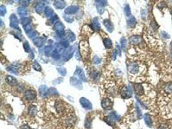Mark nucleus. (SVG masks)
Returning <instances> with one entry per match:
<instances>
[{
	"instance_id": "16",
	"label": "nucleus",
	"mask_w": 172,
	"mask_h": 129,
	"mask_svg": "<svg viewBox=\"0 0 172 129\" xmlns=\"http://www.w3.org/2000/svg\"><path fill=\"white\" fill-rule=\"evenodd\" d=\"M65 36H66V38L67 39V40L69 42H73L76 40V36L73 32L71 30H68L67 32H65Z\"/></svg>"
},
{
	"instance_id": "7",
	"label": "nucleus",
	"mask_w": 172,
	"mask_h": 129,
	"mask_svg": "<svg viewBox=\"0 0 172 129\" xmlns=\"http://www.w3.org/2000/svg\"><path fill=\"white\" fill-rule=\"evenodd\" d=\"M121 95L122 96L123 98L128 99V98H129V97H131L132 93H131V91L128 89V87H124L121 89Z\"/></svg>"
},
{
	"instance_id": "4",
	"label": "nucleus",
	"mask_w": 172,
	"mask_h": 129,
	"mask_svg": "<svg viewBox=\"0 0 172 129\" xmlns=\"http://www.w3.org/2000/svg\"><path fill=\"white\" fill-rule=\"evenodd\" d=\"M97 9L100 14H103L104 11V6L107 4L106 1H97Z\"/></svg>"
},
{
	"instance_id": "37",
	"label": "nucleus",
	"mask_w": 172,
	"mask_h": 129,
	"mask_svg": "<svg viewBox=\"0 0 172 129\" xmlns=\"http://www.w3.org/2000/svg\"><path fill=\"white\" fill-rule=\"evenodd\" d=\"M52 51H53V46H51V45L46 46V47L45 48V54L47 55L49 54Z\"/></svg>"
},
{
	"instance_id": "33",
	"label": "nucleus",
	"mask_w": 172,
	"mask_h": 129,
	"mask_svg": "<svg viewBox=\"0 0 172 129\" xmlns=\"http://www.w3.org/2000/svg\"><path fill=\"white\" fill-rule=\"evenodd\" d=\"M28 112H29V114H30V115H32V116L36 115V112H37L36 107H35L34 105H31V106L29 107Z\"/></svg>"
},
{
	"instance_id": "49",
	"label": "nucleus",
	"mask_w": 172,
	"mask_h": 129,
	"mask_svg": "<svg viewBox=\"0 0 172 129\" xmlns=\"http://www.w3.org/2000/svg\"><path fill=\"white\" fill-rule=\"evenodd\" d=\"M117 53H119V54L121 56V51L120 47H119L118 45H117Z\"/></svg>"
},
{
	"instance_id": "25",
	"label": "nucleus",
	"mask_w": 172,
	"mask_h": 129,
	"mask_svg": "<svg viewBox=\"0 0 172 129\" xmlns=\"http://www.w3.org/2000/svg\"><path fill=\"white\" fill-rule=\"evenodd\" d=\"M136 19L134 16H130V18L128 19V25L130 27H134L136 25Z\"/></svg>"
},
{
	"instance_id": "29",
	"label": "nucleus",
	"mask_w": 172,
	"mask_h": 129,
	"mask_svg": "<svg viewBox=\"0 0 172 129\" xmlns=\"http://www.w3.org/2000/svg\"><path fill=\"white\" fill-rule=\"evenodd\" d=\"M52 57L55 60H58L61 58V56L59 53V51L57 49H55L52 54Z\"/></svg>"
},
{
	"instance_id": "45",
	"label": "nucleus",
	"mask_w": 172,
	"mask_h": 129,
	"mask_svg": "<svg viewBox=\"0 0 172 129\" xmlns=\"http://www.w3.org/2000/svg\"><path fill=\"white\" fill-rule=\"evenodd\" d=\"M136 110L137 112V115H138L139 117H140L142 116V112L140 111V109H139V107H138V105H136Z\"/></svg>"
},
{
	"instance_id": "3",
	"label": "nucleus",
	"mask_w": 172,
	"mask_h": 129,
	"mask_svg": "<svg viewBox=\"0 0 172 129\" xmlns=\"http://www.w3.org/2000/svg\"><path fill=\"white\" fill-rule=\"evenodd\" d=\"M74 51L75 50L72 47H70L68 49H66V51H64V52L63 53V58L64 60L68 61L72 58L74 54Z\"/></svg>"
},
{
	"instance_id": "41",
	"label": "nucleus",
	"mask_w": 172,
	"mask_h": 129,
	"mask_svg": "<svg viewBox=\"0 0 172 129\" xmlns=\"http://www.w3.org/2000/svg\"><path fill=\"white\" fill-rule=\"evenodd\" d=\"M101 61V58H99L97 56H95L93 58V63L94 64H99L100 63V62Z\"/></svg>"
},
{
	"instance_id": "15",
	"label": "nucleus",
	"mask_w": 172,
	"mask_h": 129,
	"mask_svg": "<svg viewBox=\"0 0 172 129\" xmlns=\"http://www.w3.org/2000/svg\"><path fill=\"white\" fill-rule=\"evenodd\" d=\"M142 41L141 37L139 36H133L130 38V43L131 44L137 45L140 43Z\"/></svg>"
},
{
	"instance_id": "30",
	"label": "nucleus",
	"mask_w": 172,
	"mask_h": 129,
	"mask_svg": "<svg viewBox=\"0 0 172 129\" xmlns=\"http://www.w3.org/2000/svg\"><path fill=\"white\" fill-rule=\"evenodd\" d=\"M28 36L29 37V38L32 39H35L37 38V32L34 30H32L31 31H30L29 32L27 33Z\"/></svg>"
},
{
	"instance_id": "19",
	"label": "nucleus",
	"mask_w": 172,
	"mask_h": 129,
	"mask_svg": "<svg viewBox=\"0 0 172 129\" xmlns=\"http://www.w3.org/2000/svg\"><path fill=\"white\" fill-rule=\"evenodd\" d=\"M20 67V65L18 64H12L11 66L8 67L7 68V71L8 72H10L11 73L15 74H18V71H19V68Z\"/></svg>"
},
{
	"instance_id": "52",
	"label": "nucleus",
	"mask_w": 172,
	"mask_h": 129,
	"mask_svg": "<svg viewBox=\"0 0 172 129\" xmlns=\"http://www.w3.org/2000/svg\"></svg>"
},
{
	"instance_id": "26",
	"label": "nucleus",
	"mask_w": 172,
	"mask_h": 129,
	"mask_svg": "<svg viewBox=\"0 0 172 129\" xmlns=\"http://www.w3.org/2000/svg\"><path fill=\"white\" fill-rule=\"evenodd\" d=\"M164 90L165 92L168 94H172V83L169 82L166 84V85L164 86Z\"/></svg>"
},
{
	"instance_id": "28",
	"label": "nucleus",
	"mask_w": 172,
	"mask_h": 129,
	"mask_svg": "<svg viewBox=\"0 0 172 129\" xmlns=\"http://www.w3.org/2000/svg\"><path fill=\"white\" fill-rule=\"evenodd\" d=\"M103 43H104V46L106 48H110L112 46V41L110 40V38H105L103 39Z\"/></svg>"
},
{
	"instance_id": "27",
	"label": "nucleus",
	"mask_w": 172,
	"mask_h": 129,
	"mask_svg": "<svg viewBox=\"0 0 172 129\" xmlns=\"http://www.w3.org/2000/svg\"><path fill=\"white\" fill-rule=\"evenodd\" d=\"M31 22V19H30V18H26V17H24L21 19V23L23 25V26H26L27 25L30 24Z\"/></svg>"
},
{
	"instance_id": "47",
	"label": "nucleus",
	"mask_w": 172,
	"mask_h": 129,
	"mask_svg": "<svg viewBox=\"0 0 172 129\" xmlns=\"http://www.w3.org/2000/svg\"><path fill=\"white\" fill-rule=\"evenodd\" d=\"M117 55V50H114L113 53H112V59H113V60H115V59H116Z\"/></svg>"
},
{
	"instance_id": "8",
	"label": "nucleus",
	"mask_w": 172,
	"mask_h": 129,
	"mask_svg": "<svg viewBox=\"0 0 172 129\" xmlns=\"http://www.w3.org/2000/svg\"><path fill=\"white\" fill-rule=\"evenodd\" d=\"M25 97L28 100H33L36 97V93L32 90H27L25 92Z\"/></svg>"
},
{
	"instance_id": "48",
	"label": "nucleus",
	"mask_w": 172,
	"mask_h": 129,
	"mask_svg": "<svg viewBox=\"0 0 172 129\" xmlns=\"http://www.w3.org/2000/svg\"><path fill=\"white\" fill-rule=\"evenodd\" d=\"M85 127L87 128V129H89L90 127V121H89L88 119V121L86 120V123H85Z\"/></svg>"
},
{
	"instance_id": "11",
	"label": "nucleus",
	"mask_w": 172,
	"mask_h": 129,
	"mask_svg": "<svg viewBox=\"0 0 172 129\" xmlns=\"http://www.w3.org/2000/svg\"><path fill=\"white\" fill-rule=\"evenodd\" d=\"M5 81H6V82L8 83V85H11V86H15V85L18 84L17 79L14 77L10 75L6 76V77H5Z\"/></svg>"
},
{
	"instance_id": "50",
	"label": "nucleus",
	"mask_w": 172,
	"mask_h": 129,
	"mask_svg": "<svg viewBox=\"0 0 172 129\" xmlns=\"http://www.w3.org/2000/svg\"><path fill=\"white\" fill-rule=\"evenodd\" d=\"M158 129H168V128L166 127V126H165V125H161L159 128Z\"/></svg>"
},
{
	"instance_id": "38",
	"label": "nucleus",
	"mask_w": 172,
	"mask_h": 129,
	"mask_svg": "<svg viewBox=\"0 0 172 129\" xmlns=\"http://www.w3.org/2000/svg\"><path fill=\"white\" fill-rule=\"evenodd\" d=\"M121 45V48L122 49L124 50L126 47V39L124 38H122L120 40Z\"/></svg>"
},
{
	"instance_id": "31",
	"label": "nucleus",
	"mask_w": 172,
	"mask_h": 129,
	"mask_svg": "<svg viewBox=\"0 0 172 129\" xmlns=\"http://www.w3.org/2000/svg\"><path fill=\"white\" fill-rule=\"evenodd\" d=\"M144 121H145V123L146 125L150 127L152 125V119H151V117L148 114H145V116H144Z\"/></svg>"
},
{
	"instance_id": "39",
	"label": "nucleus",
	"mask_w": 172,
	"mask_h": 129,
	"mask_svg": "<svg viewBox=\"0 0 172 129\" xmlns=\"http://www.w3.org/2000/svg\"><path fill=\"white\" fill-rule=\"evenodd\" d=\"M63 18H64V20L66 21H67L68 23H72L73 21H74V19H73V18H72V16H69V15H64V16H63Z\"/></svg>"
},
{
	"instance_id": "40",
	"label": "nucleus",
	"mask_w": 172,
	"mask_h": 129,
	"mask_svg": "<svg viewBox=\"0 0 172 129\" xmlns=\"http://www.w3.org/2000/svg\"><path fill=\"white\" fill-rule=\"evenodd\" d=\"M0 13H1V16H4L5 14L6 13V6H5L4 5H1L0 6Z\"/></svg>"
},
{
	"instance_id": "6",
	"label": "nucleus",
	"mask_w": 172,
	"mask_h": 129,
	"mask_svg": "<svg viewBox=\"0 0 172 129\" xmlns=\"http://www.w3.org/2000/svg\"><path fill=\"white\" fill-rule=\"evenodd\" d=\"M70 84L74 86V87L77 88L78 89H82V84L80 81L78 79L76 78L75 77H70Z\"/></svg>"
},
{
	"instance_id": "18",
	"label": "nucleus",
	"mask_w": 172,
	"mask_h": 129,
	"mask_svg": "<svg viewBox=\"0 0 172 129\" xmlns=\"http://www.w3.org/2000/svg\"><path fill=\"white\" fill-rule=\"evenodd\" d=\"M54 5L57 9H63V8H64L66 6V3L64 1H61V0L55 1Z\"/></svg>"
},
{
	"instance_id": "13",
	"label": "nucleus",
	"mask_w": 172,
	"mask_h": 129,
	"mask_svg": "<svg viewBox=\"0 0 172 129\" xmlns=\"http://www.w3.org/2000/svg\"><path fill=\"white\" fill-rule=\"evenodd\" d=\"M134 91L135 94L137 96H141L144 94V89L142 87V85L140 84H135L134 85Z\"/></svg>"
},
{
	"instance_id": "9",
	"label": "nucleus",
	"mask_w": 172,
	"mask_h": 129,
	"mask_svg": "<svg viewBox=\"0 0 172 129\" xmlns=\"http://www.w3.org/2000/svg\"><path fill=\"white\" fill-rule=\"evenodd\" d=\"M139 69V65L137 64L136 63H132L128 67V71L130 73H132L133 74H137L138 72Z\"/></svg>"
},
{
	"instance_id": "34",
	"label": "nucleus",
	"mask_w": 172,
	"mask_h": 129,
	"mask_svg": "<svg viewBox=\"0 0 172 129\" xmlns=\"http://www.w3.org/2000/svg\"><path fill=\"white\" fill-rule=\"evenodd\" d=\"M57 71H58V72L61 75H62L63 76H66V70L65 68H64V67H59V68H57Z\"/></svg>"
},
{
	"instance_id": "17",
	"label": "nucleus",
	"mask_w": 172,
	"mask_h": 129,
	"mask_svg": "<svg viewBox=\"0 0 172 129\" xmlns=\"http://www.w3.org/2000/svg\"><path fill=\"white\" fill-rule=\"evenodd\" d=\"M103 23H104V25L105 26V27H106L108 32H110V33L113 32V30H114V25H113L112 23L109 19H105V20H104Z\"/></svg>"
},
{
	"instance_id": "22",
	"label": "nucleus",
	"mask_w": 172,
	"mask_h": 129,
	"mask_svg": "<svg viewBox=\"0 0 172 129\" xmlns=\"http://www.w3.org/2000/svg\"><path fill=\"white\" fill-rule=\"evenodd\" d=\"M46 7H45V5L43 3H38L36 6V11L38 12V14H41L43 11L45 9Z\"/></svg>"
},
{
	"instance_id": "5",
	"label": "nucleus",
	"mask_w": 172,
	"mask_h": 129,
	"mask_svg": "<svg viewBox=\"0 0 172 129\" xmlns=\"http://www.w3.org/2000/svg\"><path fill=\"white\" fill-rule=\"evenodd\" d=\"M80 103L81 106L83 108L88 110H90L92 108V103H90V101L89 100H88L84 97H81L80 99Z\"/></svg>"
},
{
	"instance_id": "42",
	"label": "nucleus",
	"mask_w": 172,
	"mask_h": 129,
	"mask_svg": "<svg viewBox=\"0 0 172 129\" xmlns=\"http://www.w3.org/2000/svg\"><path fill=\"white\" fill-rule=\"evenodd\" d=\"M23 28H24L25 31L26 33H28V32H29L30 31H31V30H32V26H31V25L30 24L27 25H26V26H23Z\"/></svg>"
},
{
	"instance_id": "12",
	"label": "nucleus",
	"mask_w": 172,
	"mask_h": 129,
	"mask_svg": "<svg viewBox=\"0 0 172 129\" xmlns=\"http://www.w3.org/2000/svg\"><path fill=\"white\" fill-rule=\"evenodd\" d=\"M74 74L77 76L83 81H84V82H86V77H85V75H84V72H83V71L81 68H79V67L78 68H77L76 72L74 73Z\"/></svg>"
},
{
	"instance_id": "10",
	"label": "nucleus",
	"mask_w": 172,
	"mask_h": 129,
	"mask_svg": "<svg viewBox=\"0 0 172 129\" xmlns=\"http://www.w3.org/2000/svg\"><path fill=\"white\" fill-rule=\"evenodd\" d=\"M79 10L78 6H75V5H72V6H68L64 10V13L66 15H69V14H75L76 12H77Z\"/></svg>"
},
{
	"instance_id": "35",
	"label": "nucleus",
	"mask_w": 172,
	"mask_h": 129,
	"mask_svg": "<svg viewBox=\"0 0 172 129\" xmlns=\"http://www.w3.org/2000/svg\"><path fill=\"white\" fill-rule=\"evenodd\" d=\"M124 12L127 16H130L131 15V10H130V7L129 6V5H126V6H124Z\"/></svg>"
},
{
	"instance_id": "2",
	"label": "nucleus",
	"mask_w": 172,
	"mask_h": 129,
	"mask_svg": "<svg viewBox=\"0 0 172 129\" xmlns=\"http://www.w3.org/2000/svg\"><path fill=\"white\" fill-rule=\"evenodd\" d=\"M114 103L109 98H104L101 101V106L104 109L110 110L112 108Z\"/></svg>"
},
{
	"instance_id": "36",
	"label": "nucleus",
	"mask_w": 172,
	"mask_h": 129,
	"mask_svg": "<svg viewBox=\"0 0 172 129\" xmlns=\"http://www.w3.org/2000/svg\"><path fill=\"white\" fill-rule=\"evenodd\" d=\"M23 47H24L25 51L26 52H30L31 51V49H30V45L28 44V43L27 41H25V42L23 43Z\"/></svg>"
},
{
	"instance_id": "1",
	"label": "nucleus",
	"mask_w": 172,
	"mask_h": 129,
	"mask_svg": "<svg viewBox=\"0 0 172 129\" xmlns=\"http://www.w3.org/2000/svg\"><path fill=\"white\" fill-rule=\"evenodd\" d=\"M18 25H19V21H18V18L16 16V14H12L10 16V26L12 28L19 30Z\"/></svg>"
},
{
	"instance_id": "21",
	"label": "nucleus",
	"mask_w": 172,
	"mask_h": 129,
	"mask_svg": "<svg viewBox=\"0 0 172 129\" xmlns=\"http://www.w3.org/2000/svg\"><path fill=\"white\" fill-rule=\"evenodd\" d=\"M45 16L47 17V18H53L54 17V10H53V9H52V8H50V7H49V6H46V8H45Z\"/></svg>"
},
{
	"instance_id": "20",
	"label": "nucleus",
	"mask_w": 172,
	"mask_h": 129,
	"mask_svg": "<svg viewBox=\"0 0 172 129\" xmlns=\"http://www.w3.org/2000/svg\"><path fill=\"white\" fill-rule=\"evenodd\" d=\"M92 28L94 29V30L96 31H99L100 30L101 28V26H100V23L99 22L98 19L97 18H95L93 19V21H92Z\"/></svg>"
},
{
	"instance_id": "14",
	"label": "nucleus",
	"mask_w": 172,
	"mask_h": 129,
	"mask_svg": "<svg viewBox=\"0 0 172 129\" xmlns=\"http://www.w3.org/2000/svg\"><path fill=\"white\" fill-rule=\"evenodd\" d=\"M48 91H49V89L45 85H41L39 89V95L41 97H46L48 94Z\"/></svg>"
},
{
	"instance_id": "51",
	"label": "nucleus",
	"mask_w": 172,
	"mask_h": 129,
	"mask_svg": "<svg viewBox=\"0 0 172 129\" xmlns=\"http://www.w3.org/2000/svg\"><path fill=\"white\" fill-rule=\"evenodd\" d=\"M21 129H31L30 128L28 127V126H23V127L21 128Z\"/></svg>"
},
{
	"instance_id": "24",
	"label": "nucleus",
	"mask_w": 172,
	"mask_h": 129,
	"mask_svg": "<svg viewBox=\"0 0 172 129\" xmlns=\"http://www.w3.org/2000/svg\"><path fill=\"white\" fill-rule=\"evenodd\" d=\"M18 14L21 16H26V14H28V10H26V8L23 6H20L18 8Z\"/></svg>"
},
{
	"instance_id": "43",
	"label": "nucleus",
	"mask_w": 172,
	"mask_h": 129,
	"mask_svg": "<svg viewBox=\"0 0 172 129\" xmlns=\"http://www.w3.org/2000/svg\"><path fill=\"white\" fill-rule=\"evenodd\" d=\"M61 45L63 46L64 48H68V46H69V42L67 40L63 41L61 43Z\"/></svg>"
},
{
	"instance_id": "44",
	"label": "nucleus",
	"mask_w": 172,
	"mask_h": 129,
	"mask_svg": "<svg viewBox=\"0 0 172 129\" xmlns=\"http://www.w3.org/2000/svg\"><path fill=\"white\" fill-rule=\"evenodd\" d=\"M19 2H20V4L23 6V7L26 8V6L28 5V4H29L30 1H20Z\"/></svg>"
},
{
	"instance_id": "32",
	"label": "nucleus",
	"mask_w": 172,
	"mask_h": 129,
	"mask_svg": "<svg viewBox=\"0 0 172 129\" xmlns=\"http://www.w3.org/2000/svg\"><path fill=\"white\" fill-rule=\"evenodd\" d=\"M32 67H33L34 70H36V71H41V69H42V68H41V67L40 64H39L38 61H35L33 63Z\"/></svg>"
},
{
	"instance_id": "46",
	"label": "nucleus",
	"mask_w": 172,
	"mask_h": 129,
	"mask_svg": "<svg viewBox=\"0 0 172 129\" xmlns=\"http://www.w3.org/2000/svg\"><path fill=\"white\" fill-rule=\"evenodd\" d=\"M162 36L164 39H169L170 37V35L168 34L167 32H164V31H162Z\"/></svg>"
},
{
	"instance_id": "23",
	"label": "nucleus",
	"mask_w": 172,
	"mask_h": 129,
	"mask_svg": "<svg viewBox=\"0 0 172 129\" xmlns=\"http://www.w3.org/2000/svg\"><path fill=\"white\" fill-rule=\"evenodd\" d=\"M33 42H34V45H35L36 46L41 47V46L43 45L44 41H43V39L40 38V37H38V38H36L35 39L33 40Z\"/></svg>"
}]
</instances>
